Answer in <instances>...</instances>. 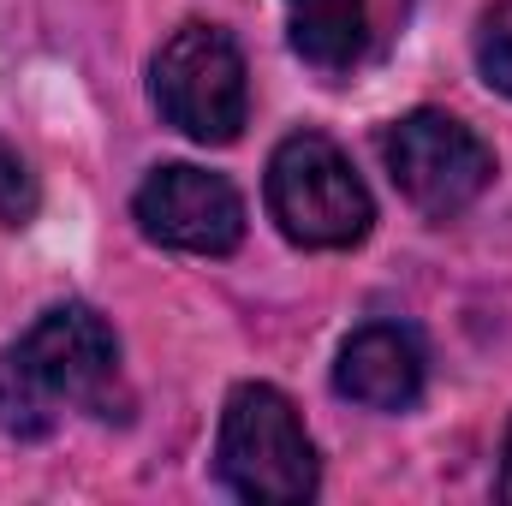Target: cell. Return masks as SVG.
<instances>
[{
  "instance_id": "1",
  "label": "cell",
  "mask_w": 512,
  "mask_h": 506,
  "mask_svg": "<svg viewBox=\"0 0 512 506\" xmlns=\"http://www.w3.org/2000/svg\"><path fill=\"white\" fill-rule=\"evenodd\" d=\"M120 376L114 328L84 304H54L36 328L0 352V429L48 435L66 411H102Z\"/></svg>"
},
{
  "instance_id": "2",
  "label": "cell",
  "mask_w": 512,
  "mask_h": 506,
  "mask_svg": "<svg viewBox=\"0 0 512 506\" xmlns=\"http://www.w3.org/2000/svg\"><path fill=\"white\" fill-rule=\"evenodd\" d=\"M215 471L239 501L256 506H298L316 495V447L280 387L245 381L227 399Z\"/></svg>"
},
{
  "instance_id": "3",
  "label": "cell",
  "mask_w": 512,
  "mask_h": 506,
  "mask_svg": "<svg viewBox=\"0 0 512 506\" xmlns=\"http://www.w3.org/2000/svg\"><path fill=\"white\" fill-rule=\"evenodd\" d=\"M268 215L304 251H352L370 233L376 203L340 143L322 131H292L268 161Z\"/></svg>"
},
{
  "instance_id": "4",
  "label": "cell",
  "mask_w": 512,
  "mask_h": 506,
  "mask_svg": "<svg viewBox=\"0 0 512 506\" xmlns=\"http://www.w3.org/2000/svg\"><path fill=\"white\" fill-rule=\"evenodd\" d=\"M155 108L173 131L191 143H233L251 114V84H245V54L227 30L215 24H185L167 36L149 72Z\"/></svg>"
},
{
  "instance_id": "5",
  "label": "cell",
  "mask_w": 512,
  "mask_h": 506,
  "mask_svg": "<svg viewBox=\"0 0 512 506\" xmlns=\"http://www.w3.org/2000/svg\"><path fill=\"white\" fill-rule=\"evenodd\" d=\"M387 173L399 185V197L411 209H423L429 221H453L459 209H471L489 179H495V149L453 114L417 108L382 137Z\"/></svg>"
},
{
  "instance_id": "6",
  "label": "cell",
  "mask_w": 512,
  "mask_h": 506,
  "mask_svg": "<svg viewBox=\"0 0 512 506\" xmlns=\"http://www.w3.org/2000/svg\"><path fill=\"white\" fill-rule=\"evenodd\" d=\"M131 209H137V227L155 245H167V251L227 256V251H239V239H245V203H239V191L221 173L191 167V161L155 167L137 185Z\"/></svg>"
},
{
  "instance_id": "7",
  "label": "cell",
  "mask_w": 512,
  "mask_h": 506,
  "mask_svg": "<svg viewBox=\"0 0 512 506\" xmlns=\"http://www.w3.org/2000/svg\"><path fill=\"white\" fill-rule=\"evenodd\" d=\"M334 387H340L352 405L405 411V405L423 393V346H417V334H411V328H393V322L358 328V334L340 346Z\"/></svg>"
},
{
  "instance_id": "8",
  "label": "cell",
  "mask_w": 512,
  "mask_h": 506,
  "mask_svg": "<svg viewBox=\"0 0 512 506\" xmlns=\"http://www.w3.org/2000/svg\"><path fill=\"white\" fill-rule=\"evenodd\" d=\"M286 18H292V48L322 66V72H346L358 66L364 54V0H286Z\"/></svg>"
},
{
  "instance_id": "9",
  "label": "cell",
  "mask_w": 512,
  "mask_h": 506,
  "mask_svg": "<svg viewBox=\"0 0 512 506\" xmlns=\"http://www.w3.org/2000/svg\"><path fill=\"white\" fill-rule=\"evenodd\" d=\"M42 191H36V173L24 167V155L12 143H0V227H24L36 215Z\"/></svg>"
},
{
  "instance_id": "10",
  "label": "cell",
  "mask_w": 512,
  "mask_h": 506,
  "mask_svg": "<svg viewBox=\"0 0 512 506\" xmlns=\"http://www.w3.org/2000/svg\"><path fill=\"white\" fill-rule=\"evenodd\" d=\"M477 66H483L489 90L512 96V0L489 18V30H483V42H477Z\"/></svg>"
},
{
  "instance_id": "11",
  "label": "cell",
  "mask_w": 512,
  "mask_h": 506,
  "mask_svg": "<svg viewBox=\"0 0 512 506\" xmlns=\"http://www.w3.org/2000/svg\"><path fill=\"white\" fill-rule=\"evenodd\" d=\"M495 495L512 501V429H507V453H501V483H495Z\"/></svg>"
}]
</instances>
